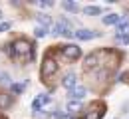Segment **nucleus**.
<instances>
[{
    "instance_id": "1",
    "label": "nucleus",
    "mask_w": 129,
    "mask_h": 119,
    "mask_svg": "<svg viewBox=\"0 0 129 119\" xmlns=\"http://www.w3.org/2000/svg\"><path fill=\"white\" fill-rule=\"evenodd\" d=\"M62 54L68 60H78L81 56V50H80V46H76V44H68V46L62 48Z\"/></svg>"
},
{
    "instance_id": "2",
    "label": "nucleus",
    "mask_w": 129,
    "mask_h": 119,
    "mask_svg": "<svg viewBox=\"0 0 129 119\" xmlns=\"http://www.w3.org/2000/svg\"><path fill=\"white\" fill-rule=\"evenodd\" d=\"M68 95L72 97V101H81V99L87 95V89H85L83 85H78V87H74V89H72Z\"/></svg>"
},
{
    "instance_id": "3",
    "label": "nucleus",
    "mask_w": 129,
    "mask_h": 119,
    "mask_svg": "<svg viewBox=\"0 0 129 119\" xmlns=\"http://www.w3.org/2000/svg\"><path fill=\"white\" fill-rule=\"evenodd\" d=\"M56 69H58V64H56V60L48 58V60L44 62V66H42V73L48 77V75H54V73H56Z\"/></svg>"
},
{
    "instance_id": "4",
    "label": "nucleus",
    "mask_w": 129,
    "mask_h": 119,
    "mask_svg": "<svg viewBox=\"0 0 129 119\" xmlns=\"http://www.w3.org/2000/svg\"><path fill=\"white\" fill-rule=\"evenodd\" d=\"M99 32H93V30H85V28H81L78 32H74V38H78V40H91V38H97Z\"/></svg>"
},
{
    "instance_id": "5",
    "label": "nucleus",
    "mask_w": 129,
    "mask_h": 119,
    "mask_svg": "<svg viewBox=\"0 0 129 119\" xmlns=\"http://www.w3.org/2000/svg\"><path fill=\"white\" fill-rule=\"evenodd\" d=\"M14 54H20V56L30 54V44L26 40H18L16 44H14Z\"/></svg>"
},
{
    "instance_id": "6",
    "label": "nucleus",
    "mask_w": 129,
    "mask_h": 119,
    "mask_svg": "<svg viewBox=\"0 0 129 119\" xmlns=\"http://www.w3.org/2000/svg\"><path fill=\"white\" fill-rule=\"evenodd\" d=\"M62 85H64L68 91H72L74 87H78V80H76V75H74V73H68L64 80H62Z\"/></svg>"
},
{
    "instance_id": "7",
    "label": "nucleus",
    "mask_w": 129,
    "mask_h": 119,
    "mask_svg": "<svg viewBox=\"0 0 129 119\" xmlns=\"http://www.w3.org/2000/svg\"><path fill=\"white\" fill-rule=\"evenodd\" d=\"M115 28H117V36H129V20L127 18H121V22Z\"/></svg>"
},
{
    "instance_id": "8",
    "label": "nucleus",
    "mask_w": 129,
    "mask_h": 119,
    "mask_svg": "<svg viewBox=\"0 0 129 119\" xmlns=\"http://www.w3.org/2000/svg\"><path fill=\"white\" fill-rule=\"evenodd\" d=\"M119 22H121L119 14H107V16H103V24H107V26H117Z\"/></svg>"
},
{
    "instance_id": "9",
    "label": "nucleus",
    "mask_w": 129,
    "mask_h": 119,
    "mask_svg": "<svg viewBox=\"0 0 129 119\" xmlns=\"http://www.w3.org/2000/svg\"><path fill=\"white\" fill-rule=\"evenodd\" d=\"M36 20L40 22V26H42V28L50 30V26H52V18H50L48 14H38V16H36Z\"/></svg>"
},
{
    "instance_id": "10",
    "label": "nucleus",
    "mask_w": 129,
    "mask_h": 119,
    "mask_svg": "<svg viewBox=\"0 0 129 119\" xmlns=\"http://www.w3.org/2000/svg\"><path fill=\"white\" fill-rule=\"evenodd\" d=\"M81 111V101H68V113H78Z\"/></svg>"
},
{
    "instance_id": "11",
    "label": "nucleus",
    "mask_w": 129,
    "mask_h": 119,
    "mask_svg": "<svg viewBox=\"0 0 129 119\" xmlns=\"http://www.w3.org/2000/svg\"><path fill=\"white\" fill-rule=\"evenodd\" d=\"M83 12H85L87 16H97V14H101V8H99V6H85Z\"/></svg>"
},
{
    "instance_id": "12",
    "label": "nucleus",
    "mask_w": 129,
    "mask_h": 119,
    "mask_svg": "<svg viewBox=\"0 0 129 119\" xmlns=\"http://www.w3.org/2000/svg\"><path fill=\"white\" fill-rule=\"evenodd\" d=\"M62 8H64V10H70V12H78V10H80V6H78L76 2H68V0L62 2Z\"/></svg>"
},
{
    "instance_id": "13",
    "label": "nucleus",
    "mask_w": 129,
    "mask_h": 119,
    "mask_svg": "<svg viewBox=\"0 0 129 119\" xmlns=\"http://www.w3.org/2000/svg\"><path fill=\"white\" fill-rule=\"evenodd\" d=\"M95 66H97V56L95 54H89L85 58V68H95Z\"/></svg>"
},
{
    "instance_id": "14",
    "label": "nucleus",
    "mask_w": 129,
    "mask_h": 119,
    "mask_svg": "<svg viewBox=\"0 0 129 119\" xmlns=\"http://www.w3.org/2000/svg\"><path fill=\"white\" fill-rule=\"evenodd\" d=\"M46 34H48V30H46V28H42V26H38V28L34 30V36H36V38H44Z\"/></svg>"
},
{
    "instance_id": "15",
    "label": "nucleus",
    "mask_w": 129,
    "mask_h": 119,
    "mask_svg": "<svg viewBox=\"0 0 129 119\" xmlns=\"http://www.w3.org/2000/svg\"><path fill=\"white\" fill-rule=\"evenodd\" d=\"M36 101L40 103V105H48V103L52 101V97H50V95H40V97H38Z\"/></svg>"
},
{
    "instance_id": "16",
    "label": "nucleus",
    "mask_w": 129,
    "mask_h": 119,
    "mask_svg": "<svg viewBox=\"0 0 129 119\" xmlns=\"http://www.w3.org/2000/svg\"><path fill=\"white\" fill-rule=\"evenodd\" d=\"M103 115V111H89L87 115H85V119H99Z\"/></svg>"
},
{
    "instance_id": "17",
    "label": "nucleus",
    "mask_w": 129,
    "mask_h": 119,
    "mask_svg": "<svg viewBox=\"0 0 129 119\" xmlns=\"http://www.w3.org/2000/svg\"><path fill=\"white\" fill-rule=\"evenodd\" d=\"M10 105V95H0V107H8Z\"/></svg>"
},
{
    "instance_id": "18",
    "label": "nucleus",
    "mask_w": 129,
    "mask_h": 119,
    "mask_svg": "<svg viewBox=\"0 0 129 119\" xmlns=\"http://www.w3.org/2000/svg\"><path fill=\"white\" fill-rule=\"evenodd\" d=\"M12 91L14 93H22L24 91V84H12Z\"/></svg>"
},
{
    "instance_id": "19",
    "label": "nucleus",
    "mask_w": 129,
    "mask_h": 119,
    "mask_svg": "<svg viewBox=\"0 0 129 119\" xmlns=\"http://www.w3.org/2000/svg\"><path fill=\"white\" fill-rule=\"evenodd\" d=\"M54 117L56 119H72L70 115H66L64 111H54Z\"/></svg>"
},
{
    "instance_id": "20",
    "label": "nucleus",
    "mask_w": 129,
    "mask_h": 119,
    "mask_svg": "<svg viewBox=\"0 0 129 119\" xmlns=\"http://www.w3.org/2000/svg\"><path fill=\"white\" fill-rule=\"evenodd\" d=\"M115 40L121 42V44H129V36H117V34H115Z\"/></svg>"
},
{
    "instance_id": "21",
    "label": "nucleus",
    "mask_w": 129,
    "mask_h": 119,
    "mask_svg": "<svg viewBox=\"0 0 129 119\" xmlns=\"http://www.w3.org/2000/svg\"><path fill=\"white\" fill-rule=\"evenodd\" d=\"M10 22H0V32H6V30H10Z\"/></svg>"
},
{
    "instance_id": "22",
    "label": "nucleus",
    "mask_w": 129,
    "mask_h": 119,
    "mask_svg": "<svg viewBox=\"0 0 129 119\" xmlns=\"http://www.w3.org/2000/svg\"><path fill=\"white\" fill-rule=\"evenodd\" d=\"M40 6H44V8H46V6H54V2H52V0H42Z\"/></svg>"
},
{
    "instance_id": "23",
    "label": "nucleus",
    "mask_w": 129,
    "mask_h": 119,
    "mask_svg": "<svg viewBox=\"0 0 129 119\" xmlns=\"http://www.w3.org/2000/svg\"><path fill=\"white\" fill-rule=\"evenodd\" d=\"M0 82H2V84H8V75H6V73H0Z\"/></svg>"
},
{
    "instance_id": "24",
    "label": "nucleus",
    "mask_w": 129,
    "mask_h": 119,
    "mask_svg": "<svg viewBox=\"0 0 129 119\" xmlns=\"http://www.w3.org/2000/svg\"><path fill=\"white\" fill-rule=\"evenodd\" d=\"M0 22H2V12H0Z\"/></svg>"
}]
</instances>
